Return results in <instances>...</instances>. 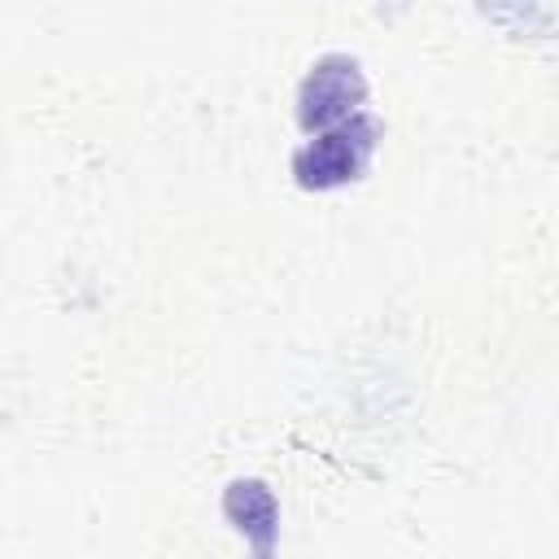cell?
<instances>
[{
    "label": "cell",
    "instance_id": "6da1fadb",
    "mask_svg": "<svg viewBox=\"0 0 559 559\" xmlns=\"http://www.w3.org/2000/svg\"><path fill=\"white\" fill-rule=\"evenodd\" d=\"M358 96H362V79L354 70V61L332 57V61L314 66V74L301 87V122L306 127H323L332 118H345Z\"/></svg>",
    "mask_w": 559,
    "mask_h": 559
},
{
    "label": "cell",
    "instance_id": "7a4b0ae2",
    "mask_svg": "<svg viewBox=\"0 0 559 559\" xmlns=\"http://www.w3.org/2000/svg\"><path fill=\"white\" fill-rule=\"evenodd\" d=\"M367 144L371 140H358V122L349 131H332V135H319L301 157H297V175L314 188H332V183H345L362 170L367 162Z\"/></svg>",
    "mask_w": 559,
    "mask_h": 559
}]
</instances>
